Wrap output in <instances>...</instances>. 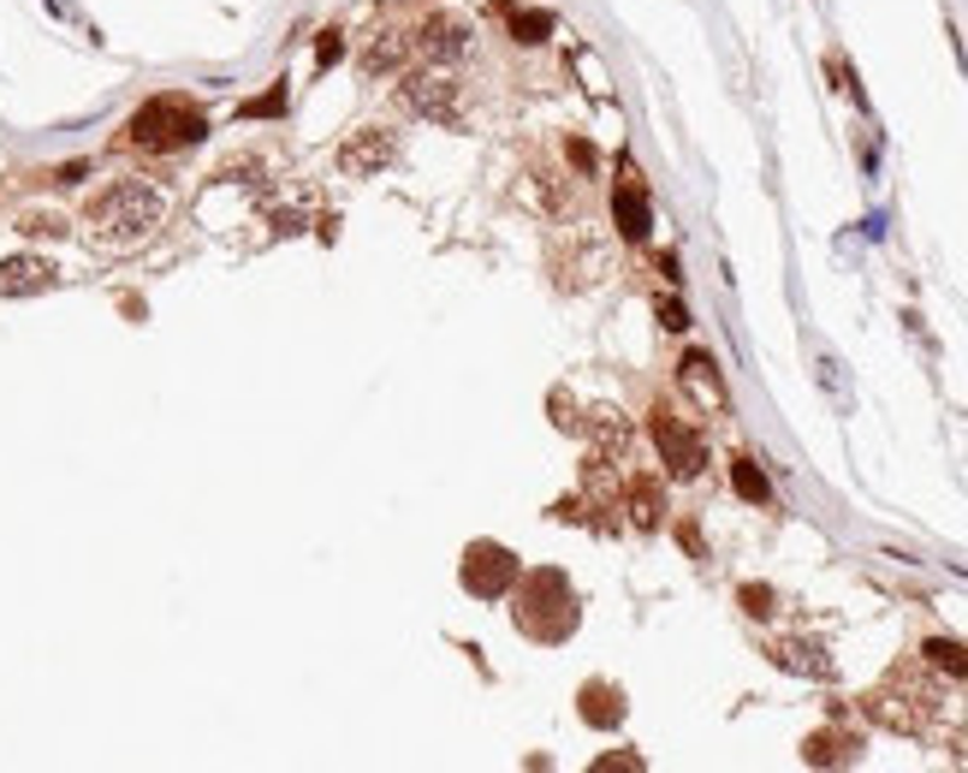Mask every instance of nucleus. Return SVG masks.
<instances>
[{
    "instance_id": "a211bd4d",
    "label": "nucleus",
    "mask_w": 968,
    "mask_h": 773,
    "mask_svg": "<svg viewBox=\"0 0 968 773\" xmlns=\"http://www.w3.org/2000/svg\"><path fill=\"white\" fill-rule=\"evenodd\" d=\"M731 488H737L749 506H772V483L760 476V464H755V459H743V452L731 459Z\"/></svg>"
},
{
    "instance_id": "f03ea898",
    "label": "nucleus",
    "mask_w": 968,
    "mask_h": 773,
    "mask_svg": "<svg viewBox=\"0 0 968 773\" xmlns=\"http://www.w3.org/2000/svg\"><path fill=\"white\" fill-rule=\"evenodd\" d=\"M511 619H518V631L535 637V643H565V637L577 631V595H570V577L553 572V565L530 572L523 589H518V601H511Z\"/></svg>"
},
{
    "instance_id": "c85d7f7f",
    "label": "nucleus",
    "mask_w": 968,
    "mask_h": 773,
    "mask_svg": "<svg viewBox=\"0 0 968 773\" xmlns=\"http://www.w3.org/2000/svg\"><path fill=\"white\" fill-rule=\"evenodd\" d=\"M678 542H683V548L701 560V530H696V523H678Z\"/></svg>"
},
{
    "instance_id": "6e6552de",
    "label": "nucleus",
    "mask_w": 968,
    "mask_h": 773,
    "mask_svg": "<svg viewBox=\"0 0 968 773\" xmlns=\"http://www.w3.org/2000/svg\"><path fill=\"white\" fill-rule=\"evenodd\" d=\"M416 48H422V60H434V66L464 60V54H469V24H464V19H452V12H440V19L422 24Z\"/></svg>"
},
{
    "instance_id": "6ab92c4d",
    "label": "nucleus",
    "mask_w": 968,
    "mask_h": 773,
    "mask_svg": "<svg viewBox=\"0 0 968 773\" xmlns=\"http://www.w3.org/2000/svg\"><path fill=\"white\" fill-rule=\"evenodd\" d=\"M737 607L749 612V619H772V612H779V595H772V583H743Z\"/></svg>"
},
{
    "instance_id": "f257e3e1",
    "label": "nucleus",
    "mask_w": 968,
    "mask_h": 773,
    "mask_svg": "<svg viewBox=\"0 0 968 773\" xmlns=\"http://www.w3.org/2000/svg\"><path fill=\"white\" fill-rule=\"evenodd\" d=\"M160 214H167V202H160L155 185L143 179H120L108 185L101 197H90V209H84V221L96 227L101 244H143L149 232L160 227Z\"/></svg>"
},
{
    "instance_id": "7ed1b4c3",
    "label": "nucleus",
    "mask_w": 968,
    "mask_h": 773,
    "mask_svg": "<svg viewBox=\"0 0 968 773\" xmlns=\"http://www.w3.org/2000/svg\"><path fill=\"white\" fill-rule=\"evenodd\" d=\"M125 137L137 143V150L173 155V150H190V143L209 137V113H202L190 96H149L137 113H131Z\"/></svg>"
},
{
    "instance_id": "cd10ccee",
    "label": "nucleus",
    "mask_w": 968,
    "mask_h": 773,
    "mask_svg": "<svg viewBox=\"0 0 968 773\" xmlns=\"http://www.w3.org/2000/svg\"><path fill=\"white\" fill-rule=\"evenodd\" d=\"M84 173H90V162H66V167H54V179H48V185H78Z\"/></svg>"
},
{
    "instance_id": "ddd939ff",
    "label": "nucleus",
    "mask_w": 968,
    "mask_h": 773,
    "mask_svg": "<svg viewBox=\"0 0 968 773\" xmlns=\"http://www.w3.org/2000/svg\"><path fill=\"white\" fill-rule=\"evenodd\" d=\"M624 500H630V518H636L642 530H659V523H666V488H659L654 476H630Z\"/></svg>"
},
{
    "instance_id": "39448f33",
    "label": "nucleus",
    "mask_w": 968,
    "mask_h": 773,
    "mask_svg": "<svg viewBox=\"0 0 968 773\" xmlns=\"http://www.w3.org/2000/svg\"><path fill=\"white\" fill-rule=\"evenodd\" d=\"M518 577H523L518 553L500 548V542H469L464 560H458V583L476 595V601H500V595H505Z\"/></svg>"
},
{
    "instance_id": "412c9836",
    "label": "nucleus",
    "mask_w": 968,
    "mask_h": 773,
    "mask_svg": "<svg viewBox=\"0 0 968 773\" xmlns=\"http://www.w3.org/2000/svg\"><path fill=\"white\" fill-rule=\"evenodd\" d=\"M565 162L582 173V179H594L600 173V155H594V143L589 137H565Z\"/></svg>"
},
{
    "instance_id": "aec40b11",
    "label": "nucleus",
    "mask_w": 968,
    "mask_h": 773,
    "mask_svg": "<svg viewBox=\"0 0 968 773\" xmlns=\"http://www.w3.org/2000/svg\"><path fill=\"white\" fill-rule=\"evenodd\" d=\"M814 654H820V649H802V643H779V649H772V661H779V666H797V673H814V678H826L832 666H826V661H814Z\"/></svg>"
},
{
    "instance_id": "9d476101",
    "label": "nucleus",
    "mask_w": 968,
    "mask_h": 773,
    "mask_svg": "<svg viewBox=\"0 0 968 773\" xmlns=\"http://www.w3.org/2000/svg\"><path fill=\"white\" fill-rule=\"evenodd\" d=\"M612 221H619V232H624L630 244H642V239H648L654 209H648V191L636 185V173H624V179L612 185Z\"/></svg>"
},
{
    "instance_id": "2eb2a0df",
    "label": "nucleus",
    "mask_w": 968,
    "mask_h": 773,
    "mask_svg": "<svg viewBox=\"0 0 968 773\" xmlns=\"http://www.w3.org/2000/svg\"><path fill=\"white\" fill-rule=\"evenodd\" d=\"M856 755V738L849 732H814V738H802V762L809 768H838Z\"/></svg>"
},
{
    "instance_id": "4468645a",
    "label": "nucleus",
    "mask_w": 968,
    "mask_h": 773,
    "mask_svg": "<svg viewBox=\"0 0 968 773\" xmlns=\"http://www.w3.org/2000/svg\"><path fill=\"white\" fill-rule=\"evenodd\" d=\"M493 12H500V19L511 24V36L518 42H547L553 36V12H541V7H518V0H493Z\"/></svg>"
},
{
    "instance_id": "423d86ee",
    "label": "nucleus",
    "mask_w": 968,
    "mask_h": 773,
    "mask_svg": "<svg viewBox=\"0 0 968 773\" xmlns=\"http://www.w3.org/2000/svg\"><path fill=\"white\" fill-rule=\"evenodd\" d=\"M399 101H404L410 113H422V120L452 125V120H458V108H464V90H458V78H446V71H404Z\"/></svg>"
},
{
    "instance_id": "b1692460",
    "label": "nucleus",
    "mask_w": 968,
    "mask_h": 773,
    "mask_svg": "<svg viewBox=\"0 0 968 773\" xmlns=\"http://www.w3.org/2000/svg\"><path fill=\"white\" fill-rule=\"evenodd\" d=\"M24 232H31V239H60L66 221L60 214H24Z\"/></svg>"
},
{
    "instance_id": "4be33fe9",
    "label": "nucleus",
    "mask_w": 968,
    "mask_h": 773,
    "mask_svg": "<svg viewBox=\"0 0 968 773\" xmlns=\"http://www.w3.org/2000/svg\"><path fill=\"white\" fill-rule=\"evenodd\" d=\"M238 113H244V120H280V113H286V90H268V96H251V101H244V108H238Z\"/></svg>"
},
{
    "instance_id": "1a4fd4ad",
    "label": "nucleus",
    "mask_w": 968,
    "mask_h": 773,
    "mask_svg": "<svg viewBox=\"0 0 968 773\" xmlns=\"http://www.w3.org/2000/svg\"><path fill=\"white\" fill-rule=\"evenodd\" d=\"M392 162V131H380V125H363V131H351V137L340 143V167L345 173H380Z\"/></svg>"
},
{
    "instance_id": "20e7f679",
    "label": "nucleus",
    "mask_w": 968,
    "mask_h": 773,
    "mask_svg": "<svg viewBox=\"0 0 968 773\" xmlns=\"http://www.w3.org/2000/svg\"><path fill=\"white\" fill-rule=\"evenodd\" d=\"M648 434H654V446H659V464H666V476H678V483H696V476L708 471V441H701V434L689 429L678 411L654 405V411H648Z\"/></svg>"
},
{
    "instance_id": "0eeeda50",
    "label": "nucleus",
    "mask_w": 968,
    "mask_h": 773,
    "mask_svg": "<svg viewBox=\"0 0 968 773\" xmlns=\"http://www.w3.org/2000/svg\"><path fill=\"white\" fill-rule=\"evenodd\" d=\"M678 382H683V393L701 405V411H713V417H725L731 411V387H725V375H719V363H713V352H683L678 357Z\"/></svg>"
},
{
    "instance_id": "a878e982",
    "label": "nucleus",
    "mask_w": 968,
    "mask_h": 773,
    "mask_svg": "<svg viewBox=\"0 0 968 773\" xmlns=\"http://www.w3.org/2000/svg\"><path fill=\"white\" fill-rule=\"evenodd\" d=\"M659 328H671V333H683L689 328V310L678 298H659Z\"/></svg>"
},
{
    "instance_id": "bb28decb",
    "label": "nucleus",
    "mask_w": 968,
    "mask_h": 773,
    "mask_svg": "<svg viewBox=\"0 0 968 773\" xmlns=\"http://www.w3.org/2000/svg\"><path fill=\"white\" fill-rule=\"evenodd\" d=\"M340 54H345V42L327 31V36H321V48H315V66H321V71H327V66H340Z\"/></svg>"
},
{
    "instance_id": "9b49d317",
    "label": "nucleus",
    "mask_w": 968,
    "mask_h": 773,
    "mask_svg": "<svg viewBox=\"0 0 968 773\" xmlns=\"http://www.w3.org/2000/svg\"><path fill=\"white\" fill-rule=\"evenodd\" d=\"M60 274H54L48 256H7L0 262V298H36V291H48Z\"/></svg>"
},
{
    "instance_id": "f3484780",
    "label": "nucleus",
    "mask_w": 968,
    "mask_h": 773,
    "mask_svg": "<svg viewBox=\"0 0 968 773\" xmlns=\"http://www.w3.org/2000/svg\"><path fill=\"white\" fill-rule=\"evenodd\" d=\"M921 661H927L933 673H945V678H968V649L957 643V637H927V643H921Z\"/></svg>"
},
{
    "instance_id": "f8f14e48",
    "label": "nucleus",
    "mask_w": 968,
    "mask_h": 773,
    "mask_svg": "<svg viewBox=\"0 0 968 773\" xmlns=\"http://www.w3.org/2000/svg\"><path fill=\"white\" fill-rule=\"evenodd\" d=\"M577 714H582L589 726H600V732H612V726L630 714V703H624V691H619L612 678H589V684L577 691Z\"/></svg>"
},
{
    "instance_id": "393cba45",
    "label": "nucleus",
    "mask_w": 968,
    "mask_h": 773,
    "mask_svg": "<svg viewBox=\"0 0 968 773\" xmlns=\"http://www.w3.org/2000/svg\"><path fill=\"white\" fill-rule=\"evenodd\" d=\"M619 768H624V773H642L648 762H642V755H630V750H619V755H600V762H594V773H619Z\"/></svg>"
},
{
    "instance_id": "5701e85b",
    "label": "nucleus",
    "mask_w": 968,
    "mask_h": 773,
    "mask_svg": "<svg viewBox=\"0 0 968 773\" xmlns=\"http://www.w3.org/2000/svg\"><path fill=\"white\" fill-rule=\"evenodd\" d=\"M826 71H832V84H838V90L856 101V108H868V96H861V84H856V71L844 66V54H826Z\"/></svg>"
},
{
    "instance_id": "dca6fc26",
    "label": "nucleus",
    "mask_w": 968,
    "mask_h": 773,
    "mask_svg": "<svg viewBox=\"0 0 968 773\" xmlns=\"http://www.w3.org/2000/svg\"><path fill=\"white\" fill-rule=\"evenodd\" d=\"M410 48H416V36H410V31H380L369 48H363V71H392Z\"/></svg>"
}]
</instances>
